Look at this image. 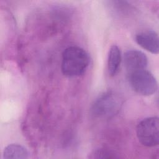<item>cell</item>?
I'll use <instances>...</instances> for the list:
<instances>
[{"instance_id": "obj_1", "label": "cell", "mask_w": 159, "mask_h": 159, "mask_svg": "<svg viewBox=\"0 0 159 159\" xmlns=\"http://www.w3.org/2000/svg\"><path fill=\"white\" fill-rule=\"evenodd\" d=\"M89 63L88 53L79 47H69L62 53L61 71L69 77L78 76L86 70Z\"/></svg>"}, {"instance_id": "obj_2", "label": "cell", "mask_w": 159, "mask_h": 159, "mask_svg": "<svg viewBox=\"0 0 159 159\" xmlns=\"http://www.w3.org/2000/svg\"><path fill=\"white\" fill-rule=\"evenodd\" d=\"M122 106V100L115 93L109 91L99 96L91 107V112L98 117L109 118L117 114Z\"/></svg>"}, {"instance_id": "obj_3", "label": "cell", "mask_w": 159, "mask_h": 159, "mask_svg": "<svg viewBox=\"0 0 159 159\" xmlns=\"http://www.w3.org/2000/svg\"><path fill=\"white\" fill-rule=\"evenodd\" d=\"M129 83L132 89L143 96H150L158 89V83L154 76L145 70H137L129 73Z\"/></svg>"}, {"instance_id": "obj_4", "label": "cell", "mask_w": 159, "mask_h": 159, "mask_svg": "<svg viewBox=\"0 0 159 159\" xmlns=\"http://www.w3.org/2000/svg\"><path fill=\"white\" fill-rule=\"evenodd\" d=\"M137 137L146 147H154L159 143V119L157 116L147 117L137 125Z\"/></svg>"}, {"instance_id": "obj_5", "label": "cell", "mask_w": 159, "mask_h": 159, "mask_svg": "<svg viewBox=\"0 0 159 159\" xmlns=\"http://www.w3.org/2000/svg\"><path fill=\"white\" fill-rule=\"evenodd\" d=\"M123 62L125 68L130 73L145 70L148 65V59L142 52L137 50H130L124 54Z\"/></svg>"}, {"instance_id": "obj_6", "label": "cell", "mask_w": 159, "mask_h": 159, "mask_svg": "<svg viewBox=\"0 0 159 159\" xmlns=\"http://www.w3.org/2000/svg\"><path fill=\"white\" fill-rule=\"evenodd\" d=\"M135 40L141 47L153 54H158L159 52V39L156 32L147 30L136 34Z\"/></svg>"}, {"instance_id": "obj_7", "label": "cell", "mask_w": 159, "mask_h": 159, "mask_svg": "<svg viewBox=\"0 0 159 159\" xmlns=\"http://www.w3.org/2000/svg\"><path fill=\"white\" fill-rule=\"evenodd\" d=\"M121 60L122 56L119 48L116 45L111 46L108 54V70L111 76L115 75L118 71Z\"/></svg>"}, {"instance_id": "obj_8", "label": "cell", "mask_w": 159, "mask_h": 159, "mask_svg": "<svg viewBox=\"0 0 159 159\" xmlns=\"http://www.w3.org/2000/svg\"><path fill=\"white\" fill-rule=\"evenodd\" d=\"M29 152L23 146L18 144H10L3 152L5 159H25L29 157Z\"/></svg>"}, {"instance_id": "obj_9", "label": "cell", "mask_w": 159, "mask_h": 159, "mask_svg": "<svg viewBox=\"0 0 159 159\" xmlns=\"http://www.w3.org/2000/svg\"><path fill=\"white\" fill-rule=\"evenodd\" d=\"M89 157L91 158H115L116 157L110 151L106 149L99 148L94 151L91 154H90Z\"/></svg>"}]
</instances>
